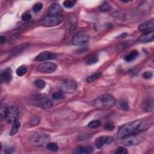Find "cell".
Instances as JSON below:
<instances>
[{
    "mask_svg": "<svg viewBox=\"0 0 154 154\" xmlns=\"http://www.w3.org/2000/svg\"><path fill=\"white\" fill-rule=\"evenodd\" d=\"M141 120H134L126 123L120 127L118 132L119 139H122L127 136L136 134L139 131Z\"/></svg>",
    "mask_w": 154,
    "mask_h": 154,
    "instance_id": "1",
    "label": "cell"
},
{
    "mask_svg": "<svg viewBox=\"0 0 154 154\" xmlns=\"http://www.w3.org/2000/svg\"><path fill=\"white\" fill-rule=\"evenodd\" d=\"M116 104V99L109 94H104L99 96L95 100L93 105L98 110H108L113 107Z\"/></svg>",
    "mask_w": 154,
    "mask_h": 154,
    "instance_id": "2",
    "label": "cell"
},
{
    "mask_svg": "<svg viewBox=\"0 0 154 154\" xmlns=\"http://www.w3.org/2000/svg\"><path fill=\"white\" fill-rule=\"evenodd\" d=\"M65 19V17L61 15L56 16L48 15L40 20L42 25L47 27L54 26L61 24Z\"/></svg>",
    "mask_w": 154,
    "mask_h": 154,
    "instance_id": "3",
    "label": "cell"
},
{
    "mask_svg": "<svg viewBox=\"0 0 154 154\" xmlns=\"http://www.w3.org/2000/svg\"><path fill=\"white\" fill-rule=\"evenodd\" d=\"M19 110L15 106H11L6 109L4 119L8 124H13L18 119L19 116Z\"/></svg>",
    "mask_w": 154,
    "mask_h": 154,
    "instance_id": "4",
    "label": "cell"
},
{
    "mask_svg": "<svg viewBox=\"0 0 154 154\" xmlns=\"http://www.w3.org/2000/svg\"><path fill=\"white\" fill-rule=\"evenodd\" d=\"M50 139L49 135L42 132H36L31 136L30 140L35 145H42Z\"/></svg>",
    "mask_w": 154,
    "mask_h": 154,
    "instance_id": "5",
    "label": "cell"
},
{
    "mask_svg": "<svg viewBox=\"0 0 154 154\" xmlns=\"http://www.w3.org/2000/svg\"><path fill=\"white\" fill-rule=\"evenodd\" d=\"M90 39V36L88 33L84 31H80L75 34L73 37L72 43L74 45H82L87 44Z\"/></svg>",
    "mask_w": 154,
    "mask_h": 154,
    "instance_id": "6",
    "label": "cell"
},
{
    "mask_svg": "<svg viewBox=\"0 0 154 154\" xmlns=\"http://www.w3.org/2000/svg\"><path fill=\"white\" fill-rule=\"evenodd\" d=\"M143 140V138L140 135L136 134H132L122 139V143L125 146H131L139 144Z\"/></svg>",
    "mask_w": 154,
    "mask_h": 154,
    "instance_id": "7",
    "label": "cell"
},
{
    "mask_svg": "<svg viewBox=\"0 0 154 154\" xmlns=\"http://www.w3.org/2000/svg\"><path fill=\"white\" fill-rule=\"evenodd\" d=\"M57 66L54 63L45 62L39 65L36 67V71L41 73H50L57 69Z\"/></svg>",
    "mask_w": 154,
    "mask_h": 154,
    "instance_id": "8",
    "label": "cell"
},
{
    "mask_svg": "<svg viewBox=\"0 0 154 154\" xmlns=\"http://www.w3.org/2000/svg\"><path fill=\"white\" fill-rule=\"evenodd\" d=\"M61 90L66 93H72L75 92L78 89V84L75 81L66 80L61 85Z\"/></svg>",
    "mask_w": 154,
    "mask_h": 154,
    "instance_id": "9",
    "label": "cell"
},
{
    "mask_svg": "<svg viewBox=\"0 0 154 154\" xmlns=\"http://www.w3.org/2000/svg\"><path fill=\"white\" fill-rule=\"evenodd\" d=\"M114 139L111 136H101L99 137L95 140V145L99 149L102 148L104 145H108L112 143Z\"/></svg>",
    "mask_w": 154,
    "mask_h": 154,
    "instance_id": "10",
    "label": "cell"
},
{
    "mask_svg": "<svg viewBox=\"0 0 154 154\" xmlns=\"http://www.w3.org/2000/svg\"><path fill=\"white\" fill-rule=\"evenodd\" d=\"M56 57V56L54 53L49 51H44L40 53L38 56H37L35 58V60L38 61H42L54 59Z\"/></svg>",
    "mask_w": 154,
    "mask_h": 154,
    "instance_id": "11",
    "label": "cell"
},
{
    "mask_svg": "<svg viewBox=\"0 0 154 154\" xmlns=\"http://www.w3.org/2000/svg\"><path fill=\"white\" fill-rule=\"evenodd\" d=\"M154 27V21L153 19H152L146 21V22L142 23L139 26V30L141 32L147 33L150 31H153V28Z\"/></svg>",
    "mask_w": 154,
    "mask_h": 154,
    "instance_id": "12",
    "label": "cell"
},
{
    "mask_svg": "<svg viewBox=\"0 0 154 154\" xmlns=\"http://www.w3.org/2000/svg\"><path fill=\"white\" fill-rule=\"evenodd\" d=\"M12 71L10 67H7L1 72V81L4 83H9L12 79Z\"/></svg>",
    "mask_w": 154,
    "mask_h": 154,
    "instance_id": "13",
    "label": "cell"
},
{
    "mask_svg": "<svg viewBox=\"0 0 154 154\" xmlns=\"http://www.w3.org/2000/svg\"><path fill=\"white\" fill-rule=\"evenodd\" d=\"M154 32L153 31H150V32L145 33L141 35L139 38L137 39V41L140 43H149L153 41L154 39Z\"/></svg>",
    "mask_w": 154,
    "mask_h": 154,
    "instance_id": "14",
    "label": "cell"
},
{
    "mask_svg": "<svg viewBox=\"0 0 154 154\" xmlns=\"http://www.w3.org/2000/svg\"><path fill=\"white\" fill-rule=\"evenodd\" d=\"M62 9L61 6L58 4L54 3L51 4L48 10V15L56 16L61 15Z\"/></svg>",
    "mask_w": 154,
    "mask_h": 154,
    "instance_id": "15",
    "label": "cell"
},
{
    "mask_svg": "<svg viewBox=\"0 0 154 154\" xmlns=\"http://www.w3.org/2000/svg\"><path fill=\"white\" fill-rule=\"evenodd\" d=\"M93 147L90 146H78L75 149V153L78 154H89L93 153Z\"/></svg>",
    "mask_w": 154,
    "mask_h": 154,
    "instance_id": "16",
    "label": "cell"
},
{
    "mask_svg": "<svg viewBox=\"0 0 154 154\" xmlns=\"http://www.w3.org/2000/svg\"><path fill=\"white\" fill-rule=\"evenodd\" d=\"M142 108H143V110H144V111H146V112H149V111H151L153 108L152 100L150 99L146 100L142 105Z\"/></svg>",
    "mask_w": 154,
    "mask_h": 154,
    "instance_id": "17",
    "label": "cell"
},
{
    "mask_svg": "<svg viewBox=\"0 0 154 154\" xmlns=\"http://www.w3.org/2000/svg\"><path fill=\"white\" fill-rule=\"evenodd\" d=\"M20 127V123L18 119H17L13 123V125L11 128V130H10V135H13L17 134L18 130H19Z\"/></svg>",
    "mask_w": 154,
    "mask_h": 154,
    "instance_id": "18",
    "label": "cell"
},
{
    "mask_svg": "<svg viewBox=\"0 0 154 154\" xmlns=\"http://www.w3.org/2000/svg\"><path fill=\"white\" fill-rule=\"evenodd\" d=\"M138 56H139V52L137 51H132L125 57L124 59L127 62H131L134 60Z\"/></svg>",
    "mask_w": 154,
    "mask_h": 154,
    "instance_id": "19",
    "label": "cell"
},
{
    "mask_svg": "<svg viewBox=\"0 0 154 154\" xmlns=\"http://www.w3.org/2000/svg\"><path fill=\"white\" fill-rule=\"evenodd\" d=\"M102 73L100 72L95 73L93 74V75L87 77L86 78V81L87 83H92L95 81L97 80L98 79H99L100 77L102 76Z\"/></svg>",
    "mask_w": 154,
    "mask_h": 154,
    "instance_id": "20",
    "label": "cell"
},
{
    "mask_svg": "<svg viewBox=\"0 0 154 154\" xmlns=\"http://www.w3.org/2000/svg\"><path fill=\"white\" fill-rule=\"evenodd\" d=\"M100 125H101V122L99 120H93L89 122L87 125V126L89 128L96 129L99 128Z\"/></svg>",
    "mask_w": 154,
    "mask_h": 154,
    "instance_id": "21",
    "label": "cell"
},
{
    "mask_svg": "<svg viewBox=\"0 0 154 154\" xmlns=\"http://www.w3.org/2000/svg\"><path fill=\"white\" fill-rule=\"evenodd\" d=\"M28 46V45L24 44V45H19V46L15 47L12 50L11 54H13V55L19 54V53L21 52L24 50H25V48H26V46Z\"/></svg>",
    "mask_w": 154,
    "mask_h": 154,
    "instance_id": "22",
    "label": "cell"
},
{
    "mask_svg": "<svg viewBox=\"0 0 154 154\" xmlns=\"http://www.w3.org/2000/svg\"><path fill=\"white\" fill-rule=\"evenodd\" d=\"M40 105L42 108L48 109V108H50L52 107V103L51 101V100H50V99H44V100H42V101L40 102Z\"/></svg>",
    "mask_w": 154,
    "mask_h": 154,
    "instance_id": "23",
    "label": "cell"
},
{
    "mask_svg": "<svg viewBox=\"0 0 154 154\" xmlns=\"http://www.w3.org/2000/svg\"><path fill=\"white\" fill-rule=\"evenodd\" d=\"M118 107L119 109H121L124 111H127L129 110V104L128 102L125 100H122L119 102Z\"/></svg>",
    "mask_w": 154,
    "mask_h": 154,
    "instance_id": "24",
    "label": "cell"
},
{
    "mask_svg": "<svg viewBox=\"0 0 154 154\" xmlns=\"http://www.w3.org/2000/svg\"><path fill=\"white\" fill-rule=\"evenodd\" d=\"M46 148L48 150L52 152H57L58 151V147L55 143H48L46 145Z\"/></svg>",
    "mask_w": 154,
    "mask_h": 154,
    "instance_id": "25",
    "label": "cell"
},
{
    "mask_svg": "<svg viewBox=\"0 0 154 154\" xmlns=\"http://www.w3.org/2000/svg\"><path fill=\"white\" fill-rule=\"evenodd\" d=\"M27 72V68L24 66H19L17 70V73L18 76H22Z\"/></svg>",
    "mask_w": 154,
    "mask_h": 154,
    "instance_id": "26",
    "label": "cell"
},
{
    "mask_svg": "<svg viewBox=\"0 0 154 154\" xmlns=\"http://www.w3.org/2000/svg\"><path fill=\"white\" fill-rule=\"evenodd\" d=\"M98 61V58L96 56H92L91 57H89L86 61V63L87 65H93L95 63H97Z\"/></svg>",
    "mask_w": 154,
    "mask_h": 154,
    "instance_id": "27",
    "label": "cell"
},
{
    "mask_svg": "<svg viewBox=\"0 0 154 154\" xmlns=\"http://www.w3.org/2000/svg\"><path fill=\"white\" fill-rule=\"evenodd\" d=\"M40 122V119L39 117H34L33 119L30 120V125L31 126H35L38 125Z\"/></svg>",
    "mask_w": 154,
    "mask_h": 154,
    "instance_id": "28",
    "label": "cell"
},
{
    "mask_svg": "<svg viewBox=\"0 0 154 154\" xmlns=\"http://www.w3.org/2000/svg\"><path fill=\"white\" fill-rule=\"evenodd\" d=\"M35 84L38 88L42 89L45 88L46 86L45 82L44 80H42V79H37V80L35 81Z\"/></svg>",
    "mask_w": 154,
    "mask_h": 154,
    "instance_id": "29",
    "label": "cell"
},
{
    "mask_svg": "<svg viewBox=\"0 0 154 154\" xmlns=\"http://www.w3.org/2000/svg\"><path fill=\"white\" fill-rule=\"evenodd\" d=\"M43 8V5L41 3H36L33 7V10L34 13H38L40 12V10Z\"/></svg>",
    "mask_w": 154,
    "mask_h": 154,
    "instance_id": "30",
    "label": "cell"
},
{
    "mask_svg": "<svg viewBox=\"0 0 154 154\" xmlns=\"http://www.w3.org/2000/svg\"><path fill=\"white\" fill-rule=\"evenodd\" d=\"M75 1L67 0V1L63 2V6H64V7H65L66 8L69 9V8L73 7L74 6V5H75Z\"/></svg>",
    "mask_w": 154,
    "mask_h": 154,
    "instance_id": "31",
    "label": "cell"
},
{
    "mask_svg": "<svg viewBox=\"0 0 154 154\" xmlns=\"http://www.w3.org/2000/svg\"><path fill=\"white\" fill-rule=\"evenodd\" d=\"M110 6L109 4L107 3H104L102 5H100V6L99 7V10L102 12H107L110 10Z\"/></svg>",
    "mask_w": 154,
    "mask_h": 154,
    "instance_id": "32",
    "label": "cell"
},
{
    "mask_svg": "<svg viewBox=\"0 0 154 154\" xmlns=\"http://www.w3.org/2000/svg\"><path fill=\"white\" fill-rule=\"evenodd\" d=\"M52 98L54 100H60L63 97V95L61 92H54L52 95Z\"/></svg>",
    "mask_w": 154,
    "mask_h": 154,
    "instance_id": "33",
    "label": "cell"
},
{
    "mask_svg": "<svg viewBox=\"0 0 154 154\" xmlns=\"http://www.w3.org/2000/svg\"><path fill=\"white\" fill-rule=\"evenodd\" d=\"M104 128L108 131H112L114 129V125L112 122H107L104 125Z\"/></svg>",
    "mask_w": 154,
    "mask_h": 154,
    "instance_id": "34",
    "label": "cell"
},
{
    "mask_svg": "<svg viewBox=\"0 0 154 154\" xmlns=\"http://www.w3.org/2000/svg\"><path fill=\"white\" fill-rule=\"evenodd\" d=\"M116 153L118 154H126L128 153V151H127V150L124 147H119L117 149Z\"/></svg>",
    "mask_w": 154,
    "mask_h": 154,
    "instance_id": "35",
    "label": "cell"
},
{
    "mask_svg": "<svg viewBox=\"0 0 154 154\" xmlns=\"http://www.w3.org/2000/svg\"><path fill=\"white\" fill-rule=\"evenodd\" d=\"M153 73L151 71H146L143 74V77L145 79H150L152 77Z\"/></svg>",
    "mask_w": 154,
    "mask_h": 154,
    "instance_id": "36",
    "label": "cell"
},
{
    "mask_svg": "<svg viewBox=\"0 0 154 154\" xmlns=\"http://www.w3.org/2000/svg\"><path fill=\"white\" fill-rule=\"evenodd\" d=\"M31 19V16L29 13H24L22 16V19L24 21H28Z\"/></svg>",
    "mask_w": 154,
    "mask_h": 154,
    "instance_id": "37",
    "label": "cell"
},
{
    "mask_svg": "<svg viewBox=\"0 0 154 154\" xmlns=\"http://www.w3.org/2000/svg\"><path fill=\"white\" fill-rule=\"evenodd\" d=\"M138 73V71L136 70L135 69H131L130 72V73L132 75H136Z\"/></svg>",
    "mask_w": 154,
    "mask_h": 154,
    "instance_id": "38",
    "label": "cell"
},
{
    "mask_svg": "<svg viewBox=\"0 0 154 154\" xmlns=\"http://www.w3.org/2000/svg\"><path fill=\"white\" fill-rule=\"evenodd\" d=\"M6 40V38L3 36H1V37H0V43H1V44H3L5 43Z\"/></svg>",
    "mask_w": 154,
    "mask_h": 154,
    "instance_id": "39",
    "label": "cell"
},
{
    "mask_svg": "<svg viewBox=\"0 0 154 154\" xmlns=\"http://www.w3.org/2000/svg\"><path fill=\"white\" fill-rule=\"evenodd\" d=\"M126 35H127V33H122L117 37V39H123L125 38V37L126 36Z\"/></svg>",
    "mask_w": 154,
    "mask_h": 154,
    "instance_id": "40",
    "label": "cell"
}]
</instances>
